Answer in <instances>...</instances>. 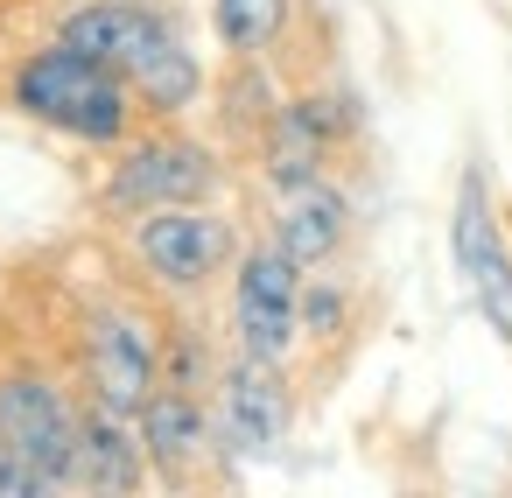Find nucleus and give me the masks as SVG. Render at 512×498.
Returning <instances> with one entry per match:
<instances>
[{
	"label": "nucleus",
	"mask_w": 512,
	"mask_h": 498,
	"mask_svg": "<svg viewBox=\"0 0 512 498\" xmlns=\"http://www.w3.org/2000/svg\"><path fill=\"white\" fill-rule=\"evenodd\" d=\"M8 106H15L22 120L50 127V134L78 141V148H120V141L134 134V120H141L134 85H127L113 64L71 50L64 36H50V43L22 50V57L8 64Z\"/></svg>",
	"instance_id": "nucleus-1"
},
{
	"label": "nucleus",
	"mask_w": 512,
	"mask_h": 498,
	"mask_svg": "<svg viewBox=\"0 0 512 498\" xmlns=\"http://www.w3.org/2000/svg\"><path fill=\"white\" fill-rule=\"evenodd\" d=\"M225 190V155L197 134H183L176 120H155V134H127L113 148V169L99 183V211L134 225L148 211L169 204H218Z\"/></svg>",
	"instance_id": "nucleus-2"
},
{
	"label": "nucleus",
	"mask_w": 512,
	"mask_h": 498,
	"mask_svg": "<svg viewBox=\"0 0 512 498\" xmlns=\"http://www.w3.org/2000/svg\"><path fill=\"white\" fill-rule=\"evenodd\" d=\"M239 225L218 211V204H169V211H148L127 225V253L134 267L162 288V295H204L218 281H232V260H239Z\"/></svg>",
	"instance_id": "nucleus-3"
},
{
	"label": "nucleus",
	"mask_w": 512,
	"mask_h": 498,
	"mask_svg": "<svg viewBox=\"0 0 512 498\" xmlns=\"http://www.w3.org/2000/svg\"><path fill=\"white\" fill-rule=\"evenodd\" d=\"M78 386L92 407H113L134 421L162 386V330L127 302H92L78 316Z\"/></svg>",
	"instance_id": "nucleus-4"
},
{
	"label": "nucleus",
	"mask_w": 512,
	"mask_h": 498,
	"mask_svg": "<svg viewBox=\"0 0 512 498\" xmlns=\"http://www.w3.org/2000/svg\"><path fill=\"white\" fill-rule=\"evenodd\" d=\"M302 281H309V267L288 260L274 246V232L239 246V260H232V351L288 365L302 344Z\"/></svg>",
	"instance_id": "nucleus-5"
},
{
	"label": "nucleus",
	"mask_w": 512,
	"mask_h": 498,
	"mask_svg": "<svg viewBox=\"0 0 512 498\" xmlns=\"http://www.w3.org/2000/svg\"><path fill=\"white\" fill-rule=\"evenodd\" d=\"M449 253H456V274H463V288H470L484 330L512 351V239H505V218H498V197H491L484 162H470V169L456 176Z\"/></svg>",
	"instance_id": "nucleus-6"
},
{
	"label": "nucleus",
	"mask_w": 512,
	"mask_h": 498,
	"mask_svg": "<svg viewBox=\"0 0 512 498\" xmlns=\"http://www.w3.org/2000/svg\"><path fill=\"white\" fill-rule=\"evenodd\" d=\"M78 414L85 400L64 393V379L50 365H0V442L36 456L57 491H71V463H78Z\"/></svg>",
	"instance_id": "nucleus-7"
},
{
	"label": "nucleus",
	"mask_w": 512,
	"mask_h": 498,
	"mask_svg": "<svg viewBox=\"0 0 512 498\" xmlns=\"http://www.w3.org/2000/svg\"><path fill=\"white\" fill-rule=\"evenodd\" d=\"M218 442L232 456H274L281 435H288V365L274 358H253V351H232L225 372H218Z\"/></svg>",
	"instance_id": "nucleus-8"
},
{
	"label": "nucleus",
	"mask_w": 512,
	"mask_h": 498,
	"mask_svg": "<svg viewBox=\"0 0 512 498\" xmlns=\"http://www.w3.org/2000/svg\"><path fill=\"white\" fill-rule=\"evenodd\" d=\"M57 36L99 64H113L120 78H134L162 43H176V15L162 0H85V8H64L57 15Z\"/></svg>",
	"instance_id": "nucleus-9"
},
{
	"label": "nucleus",
	"mask_w": 512,
	"mask_h": 498,
	"mask_svg": "<svg viewBox=\"0 0 512 498\" xmlns=\"http://www.w3.org/2000/svg\"><path fill=\"white\" fill-rule=\"evenodd\" d=\"M141 428V449H148V470L162 484H190L225 442H218V414L204 393H183V386H155L148 407L134 414Z\"/></svg>",
	"instance_id": "nucleus-10"
},
{
	"label": "nucleus",
	"mask_w": 512,
	"mask_h": 498,
	"mask_svg": "<svg viewBox=\"0 0 512 498\" xmlns=\"http://www.w3.org/2000/svg\"><path fill=\"white\" fill-rule=\"evenodd\" d=\"M155 470H148V449H141V428L113 407H92L78 414V463H71V491H141Z\"/></svg>",
	"instance_id": "nucleus-11"
},
{
	"label": "nucleus",
	"mask_w": 512,
	"mask_h": 498,
	"mask_svg": "<svg viewBox=\"0 0 512 498\" xmlns=\"http://www.w3.org/2000/svg\"><path fill=\"white\" fill-rule=\"evenodd\" d=\"M344 239H351V197H344L330 176L309 183V190H295V197H281L274 246H281L288 260H302V267H330V260L344 253Z\"/></svg>",
	"instance_id": "nucleus-12"
},
{
	"label": "nucleus",
	"mask_w": 512,
	"mask_h": 498,
	"mask_svg": "<svg viewBox=\"0 0 512 498\" xmlns=\"http://www.w3.org/2000/svg\"><path fill=\"white\" fill-rule=\"evenodd\" d=\"M127 85H134V99H141L148 120H183V113L204 99V57L190 50V36H176V43H162Z\"/></svg>",
	"instance_id": "nucleus-13"
},
{
	"label": "nucleus",
	"mask_w": 512,
	"mask_h": 498,
	"mask_svg": "<svg viewBox=\"0 0 512 498\" xmlns=\"http://www.w3.org/2000/svg\"><path fill=\"white\" fill-rule=\"evenodd\" d=\"M295 0H211V36L225 57H274L288 43Z\"/></svg>",
	"instance_id": "nucleus-14"
},
{
	"label": "nucleus",
	"mask_w": 512,
	"mask_h": 498,
	"mask_svg": "<svg viewBox=\"0 0 512 498\" xmlns=\"http://www.w3.org/2000/svg\"><path fill=\"white\" fill-rule=\"evenodd\" d=\"M267 64H274V57H232V71H225V85H218L225 134H239V141H260L267 120H274V106H281V85H274Z\"/></svg>",
	"instance_id": "nucleus-15"
},
{
	"label": "nucleus",
	"mask_w": 512,
	"mask_h": 498,
	"mask_svg": "<svg viewBox=\"0 0 512 498\" xmlns=\"http://www.w3.org/2000/svg\"><path fill=\"white\" fill-rule=\"evenodd\" d=\"M218 372L225 358L211 351V337L197 323H162V386H183V393H218Z\"/></svg>",
	"instance_id": "nucleus-16"
},
{
	"label": "nucleus",
	"mask_w": 512,
	"mask_h": 498,
	"mask_svg": "<svg viewBox=\"0 0 512 498\" xmlns=\"http://www.w3.org/2000/svg\"><path fill=\"white\" fill-rule=\"evenodd\" d=\"M351 330V288L330 281L323 267H309L302 281V344H337Z\"/></svg>",
	"instance_id": "nucleus-17"
},
{
	"label": "nucleus",
	"mask_w": 512,
	"mask_h": 498,
	"mask_svg": "<svg viewBox=\"0 0 512 498\" xmlns=\"http://www.w3.org/2000/svg\"><path fill=\"white\" fill-rule=\"evenodd\" d=\"M50 491H57V477L36 456H22V449L0 442V498H50Z\"/></svg>",
	"instance_id": "nucleus-18"
},
{
	"label": "nucleus",
	"mask_w": 512,
	"mask_h": 498,
	"mask_svg": "<svg viewBox=\"0 0 512 498\" xmlns=\"http://www.w3.org/2000/svg\"><path fill=\"white\" fill-rule=\"evenodd\" d=\"M57 8H85V0H57Z\"/></svg>",
	"instance_id": "nucleus-19"
}]
</instances>
